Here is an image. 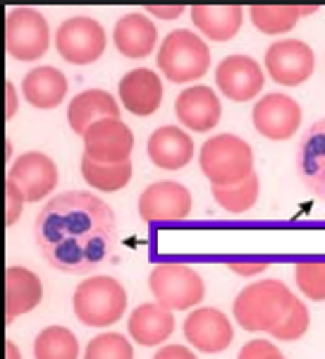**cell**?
I'll return each mask as SVG.
<instances>
[{
    "instance_id": "obj_10",
    "label": "cell",
    "mask_w": 325,
    "mask_h": 359,
    "mask_svg": "<svg viewBox=\"0 0 325 359\" xmlns=\"http://www.w3.org/2000/svg\"><path fill=\"white\" fill-rule=\"evenodd\" d=\"M301 106L292 96L282 91L261 96L251 111V123L261 137L272 139V142H287L297 135L301 127Z\"/></svg>"
},
{
    "instance_id": "obj_13",
    "label": "cell",
    "mask_w": 325,
    "mask_h": 359,
    "mask_svg": "<svg viewBox=\"0 0 325 359\" xmlns=\"http://www.w3.org/2000/svg\"><path fill=\"white\" fill-rule=\"evenodd\" d=\"M184 338L203 355H218L235 340L232 321L216 306H196L184 318Z\"/></svg>"
},
{
    "instance_id": "obj_23",
    "label": "cell",
    "mask_w": 325,
    "mask_h": 359,
    "mask_svg": "<svg viewBox=\"0 0 325 359\" xmlns=\"http://www.w3.org/2000/svg\"><path fill=\"white\" fill-rule=\"evenodd\" d=\"M120 103L115 101L113 94L103 89H86L77 94L67 106V123L77 132L79 137H84L89 132L91 125L101 123V120H120Z\"/></svg>"
},
{
    "instance_id": "obj_33",
    "label": "cell",
    "mask_w": 325,
    "mask_h": 359,
    "mask_svg": "<svg viewBox=\"0 0 325 359\" xmlns=\"http://www.w3.org/2000/svg\"><path fill=\"white\" fill-rule=\"evenodd\" d=\"M228 269L235 271L244 278H254L258 273H263L265 269L270 266L268 257H261V254H240V257H228Z\"/></svg>"
},
{
    "instance_id": "obj_22",
    "label": "cell",
    "mask_w": 325,
    "mask_h": 359,
    "mask_svg": "<svg viewBox=\"0 0 325 359\" xmlns=\"http://www.w3.org/2000/svg\"><path fill=\"white\" fill-rule=\"evenodd\" d=\"M115 48L130 60H141L153 53L158 43V29L144 13H130L120 17L113 29Z\"/></svg>"
},
{
    "instance_id": "obj_9",
    "label": "cell",
    "mask_w": 325,
    "mask_h": 359,
    "mask_svg": "<svg viewBox=\"0 0 325 359\" xmlns=\"http://www.w3.org/2000/svg\"><path fill=\"white\" fill-rule=\"evenodd\" d=\"M268 77L280 86H299L316 72V53L299 39H277L268 46L263 57Z\"/></svg>"
},
{
    "instance_id": "obj_31",
    "label": "cell",
    "mask_w": 325,
    "mask_h": 359,
    "mask_svg": "<svg viewBox=\"0 0 325 359\" xmlns=\"http://www.w3.org/2000/svg\"><path fill=\"white\" fill-rule=\"evenodd\" d=\"M309 326H311L309 306H306V302H301V299L294 297V302L289 306L287 314H284V318L270 331V338L282 340V343H294V340L304 338L306 331H309Z\"/></svg>"
},
{
    "instance_id": "obj_38",
    "label": "cell",
    "mask_w": 325,
    "mask_h": 359,
    "mask_svg": "<svg viewBox=\"0 0 325 359\" xmlns=\"http://www.w3.org/2000/svg\"><path fill=\"white\" fill-rule=\"evenodd\" d=\"M184 5H172V8H162V5H148L146 13L155 15L158 20H177L179 15H184Z\"/></svg>"
},
{
    "instance_id": "obj_4",
    "label": "cell",
    "mask_w": 325,
    "mask_h": 359,
    "mask_svg": "<svg viewBox=\"0 0 325 359\" xmlns=\"http://www.w3.org/2000/svg\"><path fill=\"white\" fill-rule=\"evenodd\" d=\"M72 309L79 323L108 328L122 321L127 311V290L113 276H91L72 294Z\"/></svg>"
},
{
    "instance_id": "obj_6",
    "label": "cell",
    "mask_w": 325,
    "mask_h": 359,
    "mask_svg": "<svg viewBox=\"0 0 325 359\" xmlns=\"http://www.w3.org/2000/svg\"><path fill=\"white\" fill-rule=\"evenodd\" d=\"M148 287L155 302L172 311L196 309L206 297V283L191 266L182 262H162L151 271Z\"/></svg>"
},
{
    "instance_id": "obj_1",
    "label": "cell",
    "mask_w": 325,
    "mask_h": 359,
    "mask_svg": "<svg viewBox=\"0 0 325 359\" xmlns=\"http://www.w3.org/2000/svg\"><path fill=\"white\" fill-rule=\"evenodd\" d=\"M34 237L43 259L65 273H89L110 254L118 237L115 213L91 192H65L36 216Z\"/></svg>"
},
{
    "instance_id": "obj_40",
    "label": "cell",
    "mask_w": 325,
    "mask_h": 359,
    "mask_svg": "<svg viewBox=\"0 0 325 359\" xmlns=\"http://www.w3.org/2000/svg\"><path fill=\"white\" fill-rule=\"evenodd\" d=\"M5 149H8V161H10V156H13V142H10V139L5 142Z\"/></svg>"
},
{
    "instance_id": "obj_21",
    "label": "cell",
    "mask_w": 325,
    "mask_h": 359,
    "mask_svg": "<svg viewBox=\"0 0 325 359\" xmlns=\"http://www.w3.org/2000/svg\"><path fill=\"white\" fill-rule=\"evenodd\" d=\"M297 170L306 187L325 199V118L304 132L297 151Z\"/></svg>"
},
{
    "instance_id": "obj_39",
    "label": "cell",
    "mask_w": 325,
    "mask_h": 359,
    "mask_svg": "<svg viewBox=\"0 0 325 359\" xmlns=\"http://www.w3.org/2000/svg\"><path fill=\"white\" fill-rule=\"evenodd\" d=\"M5 359H22V352L13 340H5Z\"/></svg>"
},
{
    "instance_id": "obj_11",
    "label": "cell",
    "mask_w": 325,
    "mask_h": 359,
    "mask_svg": "<svg viewBox=\"0 0 325 359\" xmlns=\"http://www.w3.org/2000/svg\"><path fill=\"white\" fill-rule=\"evenodd\" d=\"M191 213V192L182 182L160 180L139 194V218L144 223L184 221Z\"/></svg>"
},
{
    "instance_id": "obj_29",
    "label": "cell",
    "mask_w": 325,
    "mask_h": 359,
    "mask_svg": "<svg viewBox=\"0 0 325 359\" xmlns=\"http://www.w3.org/2000/svg\"><path fill=\"white\" fill-rule=\"evenodd\" d=\"M211 194L216 199L218 206H223L228 213H247L249 208L256 206L258 194H261V180L258 175H249L244 182L240 184H230V187H211Z\"/></svg>"
},
{
    "instance_id": "obj_15",
    "label": "cell",
    "mask_w": 325,
    "mask_h": 359,
    "mask_svg": "<svg viewBox=\"0 0 325 359\" xmlns=\"http://www.w3.org/2000/svg\"><path fill=\"white\" fill-rule=\"evenodd\" d=\"M57 165L48 154L43 151H27L15 161L8 170V180H13L22 189L29 204L46 199L57 187Z\"/></svg>"
},
{
    "instance_id": "obj_16",
    "label": "cell",
    "mask_w": 325,
    "mask_h": 359,
    "mask_svg": "<svg viewBox=\"0 0 325 359\" xmlns=\"http://www.w3.org/2000/svg\"><path fill=\"white\" fill-rule=\"evenodd\" d=\"M175 115L184 130L211 132L216 130L220 118H223V106H220V98L211 86L194 84L179 91V96L175 98Z\"/></svg>"
},
{
    "instance_id": "obj_32",
    "label": "cell",
    "mask_w": 325,
    "mask_h": 359,
    "mask_svg": "<svg viewBox=\"0 0 325 359\" xmlns=\"http://www.w3.org/2000/svg\"><path fill=\"white\" fill-rule=\"evenodd\" d=\"M84 359H134V347L122 333L108 331L89 340Z\"/></svg>"
},
{
    "instance_id": "obj_14",
    "label": "cell",
    "mask_w": 325,
    "mask_h": 359,
    "mask_svg": "<svg viewBox=\"0 0 325 359\" xmlns=\"http://www.w3.org/2000/svg\"><path fill=\"white\" fill-rule=\"evenodd\" d=\"M84 156L96 163H127L134 149V135L122 120H101L84 137Z\"/></svg>"
},
{
    "instance_id": "obj_19",
    "label": "cell",
    "mask_w": 325,
    "mask_h": 359,
    "mask_svg": "<svg viewBox=\"0 0 325 359\" xmlns=\"http://www.w3.org/2000/svg\"><path fill=\"white\" fill-rule=\"evenodd\" d=\"M172 331H175V314L158 302L139 304L127 318V333L141 347H160Z\"/></svg>"
},
{
    "instance_id": "obj_30",
    "label": "cell",
    "mask_w": 325,
    "mask_h": 359,
    "mask_svg": "<svg viewBox=\"0 0 325 359\" xmlns=\"http://www.w3.org/2000/svg\"><path fill=\"white\" fill-rule=\"evenodd\" d=\"M294 280L299 292L311 302H325V254L301 257L294 264Z\"/></svg>"
},
{
    "instance_id": "obj_7",
    "label": "cell",
    "mask_w": 325,
    "mask_h": 359,
    "mask_svg": "<svg viewBox=\"0 0 325 359\" xmlns=\"http://www.w3.org/2000/svg\"><path fill=\"white\" fill-rule=\"evenodd\" d=\"M5 48L20 62L39 60L50 48V25L36 8H13L5 20Z\"/></svg>"
},
{
    "instance_id": "obj_41",
    "label": "cell",
    "mask_w": 325,
    "mask_h": 359,
    "mask_svg": "<svg viewBox=\"0 0 325 359\" xmlns=\"http://www.w3.org/2000/svg\"><path fill=\"white\" fill-rule=\"evenodd\" d=\"M275 359H284V355H280V357H275Z\"/></svg>"
},
{
    "instance_id": "obj_34",
    "label": "cell",
    "mask_w": 325,
    "mask_h": 359,
    "mask_svg": "<svg viewBox=\"0 0 325 359\" xmlns=\"http://www.w3.org/2000/svg\"><path fill=\"white\" fill-rule=\"evenodd\" d=\"M25 194H22V189L17 187L13 180H5V225L8 228H13V225L20 221L22 211H25Z\"/></svg>"
},
{
    "instance_id": "obj_17",
    "label": "cell",
    "mask_w": 325,
    "mask_h": 359,
    "mask_svg": "<svg viewBox=\"0 0 325 359\" xmlns=\"http://www.w3.org/2000/svg\"><path fill=\"white\" fill-rule=\"evenodd\" d=\"M120 103L127 113L137 118H148L162 106V82L158 72L148 67H134L118 84Z\"/></svg>"
},
{
    "instance_id": "obj_12",
    "label": "cell",
    "mask_w": 325,
    "mask_h": 359,
    "mask_svg": "<svg viewBox=\"0 0 325 359\" xmlns=\"http://www.w3.org/2000/svg\"><path fill=\"white\" fill-rule=\"evenodd\" d=\"M216 84L225 98L247 103L263 91L265 72L251 55L235 53L220 60V65L216 67Z\"/></svg>"
},
{
    "instance_id": "obj_37",
    "label": "cell",
    "mask_w": 325,
    "mask_h": 359,
    "mask_svg": "<svg viewBox=\"0 0 325 359\" xmlns=\"http://www.w3.org/2000/svg\"><path fill=\"white\" fill-rule=\"evenodd\" d=\"M17 111H20V96H17V89H15V84L10 82H5V120H13Z\"/></svg>"
},
{
    "instance_id": "obj_27",
    "label": "cell",
    "mask_w": 325,
    "mask_h": 359,
    "mask_svg": "<svg viewBox=\"0 0 325 359\" xmlns=\"http://www.w3.org/2000/svg\"><path fill=\"white\" fill-rule=\"evenodd\" d=\"M251 25L265 36H277L287 34L297 27L301 8L299 5H251L249 8Z\"/></svg>"
},
{
    "instance_id": "obj_25",
    "label": "cell",
    "mask_w": 325,
    "mask_h": 359,
    "mask_svg": "<svg viewBox=\"0 0 325 359\" xmlns=\"http://www.w3.org/2000/svg\"><path fill=\"white\" fill-rule=\"evenodd\" d=\"M189 17L201 36L211 41H232L244 25L242 5H191Z\"/></svg>"
},
{
    "instance_id": "obj_35",
    "label": "cell",
    "mask_w": 325,
    "mask_h": 359,
    "mask_svg": "<svg viewBox=\"0 0 325 359\" xmlns=\"http://www.w3.org/2000/svg\"><path fill=\"white\" fill-rule=\"evenodd\" d=\"M280 355L282 352L277 350V345L272 340H249L240 350L237 359H275Z\"/></svg>"
},
{
    "instance_id": "obj_28",
    "label": "cell",
    "mask_w": 325,
    "mask_h": 359,
    "mask_svg": "<svg viewBox=\"0 0 325 359\" xmlns=\"http://www.w3.org/2000/svg\"><path fill=\"white\" fill-rule=\"evenodd\" d=\"M34 359H79V340L67 326H48L34 340Z\"/></svg>"
},
{
    "instance_id": "obj_5",
    "label": "cell",
    "mask_w": 325,
    "mask_h": 359,
    "mask_svg": "<svg viewBox=\"0 0 325 359\" xmlns=\"http://www.w3.org/2000/svg\"><path fill=\"white\" fill-rule=\"evenodd\" d=\"M155 62L167 82L189 84L208 72L211 48L199 34L189 32V29H175L162 39Z\"/></svg>"
},
{
    "instance_id": "obj_26",
    "label": "cell",
    "mask_w": 325,
    "mask_h": 359,
    "mask_svg": "<svg viewBox=\"0 0 325 359\" xmlns=\"http://www.w3.org/2000/svg\"><path fill=\"white\" fill-rule=\"evenodd\" d=\"M81 177L89 187L98 189V192H106V194H113V192H120L130 184L132 180V161L127 163H96L91 161L89 156H81Z\"/></svg>"
},
{
    "instance_id": "obj_24",
    "label": "cell",
    "mask_w": 325,
    "mask_h": 359,
    "mask_svg": "<svg viewBox=\"0 0 325 359\" xmlns=\"http://www.w3.org/2000/svg\"><path fill=\"white\" fill-rule=\"evenodd\" d=\"M69 91V82L65 72H60L53 65L34 67L32 72L25 74L22 79V94L36 111H53L65 101Z\"/></svg>"
},
{
    "instance_id": "obj_18",
    "label": "cell",
    "mask_w": 325,
    "mask_h": 359,
    "mask_svg": "<svg viewBox=\"0 0 325 359\" xmlns=\"http://www.w3.org/2000/svg\"><path fill=\"white\" fill-rule=\"evenodd\" d=\"M151 163L160 170H182L194 158V139L177 125H162L151 132L146 142Z\"/></svg>"
},
{
    "instance_id": "obj_20",
    "label": "cell",
    "mask_w": 325,
    "mask_h": 359,
    "mask_svg": "<svg viewBox=\"0 0 325 359\" xmlns=\"http://www.w3.org/2000/svg\"><path fill=\"white\" fill-rule=\"evenodd\" d=\"M43 299L41 278L25 266H8L5 271V321L13 323L15 318L29 314Z\"/></svg>"
},
{
    "instance_id": "obj_36",
    "label": "cell",
    "mask_w": 325,
    "mask_h": 359,
    "mask_svg": "<svg viewBox=\"0 0 325 359\" xmlns=\"http://www.w3.org/2000/svg\"><path fill=\"white\" fill-rule=\"evenodd\" d=\"M153 359H199V357L184 345H162L158 347Z\"/></svg>"
},
{
    "instance_id": "obj_3",
    "label": "cell",
    "mask_w": 325,
    "mask_h": 359,
    "mask_svg": "<svg viewBox=\"0 0 325 359\" xmlns=\"http://www.w3.org/2000/svg\"><path fill=\"white\" fill-rule=\"evenodd\" d=\"M199 168L213 187L240 184L254 175V149L242 137L223 132L203 142Z\"/></svg>"
},
{
    "instance_id": "obj_8",
    "label": "cell",
    "mask_w": 325,
    "mask_h": 359,
    "mask_svg": "<svg viewBox=\"0 0 325 359\" xmlns=\"http://www.w3.org/2000/svg\"><path fill=\"white\" fill-rule=\"evenodd\" d=\"M106 46V29L94 17H69L55 32V48L69 65H91V62L101 60Z\"/></svg>"
},
{
    "instance_id": "obj_2",
    "label": "cell",
    "mask_w": 325,
    "mask_h": 359,
    "mask_svg": "<svg viewBox=\"0 0 325 359\" xmlns=\"http://www.w3.org/2000/svg\"><path fill=\"white\" fill-rule=\"evenodd\" d=\"M294 302V292L282 280H258L242 287L232 302V314L249 333H270Z\"/></svg>"
}]
</instances>
